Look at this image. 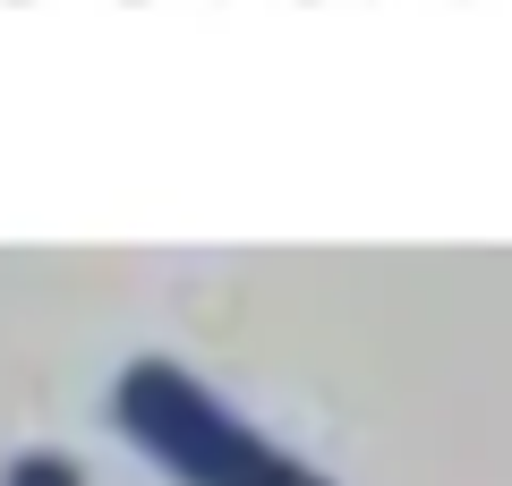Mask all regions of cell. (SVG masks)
<instances>
[{
	"label": "cell",
	"instance_id": "cell-1",
	"mask_svg": "<svg viewBox=\"0 0 512 486\" xmlns=\"http://www.w3.org/2000/svg\"><path fill=\"white\" fill-rule=\"evenodd\" d=\"M111 418L171 486H333L299 452H282L274 435H256L180 359H128L111 384Z\"/></svg>",
	"mask_w": 512,
	"mask_h": 486
},
{
	"label": "cell",
	"instance_id": "cell-2",
	"mask_svg": "<svg viewBox=\"0 0 512 486\" xmlns=\"http://www.w3.org/2000/svg\"><path fill=\"white\" fill-rule=\"evenodd\" d=\"M9 486H86V469L60 452H26V461H9Z\"/></svg>",
	"mask_w": 512,
	"mask_h": 486
}]
</instances>
